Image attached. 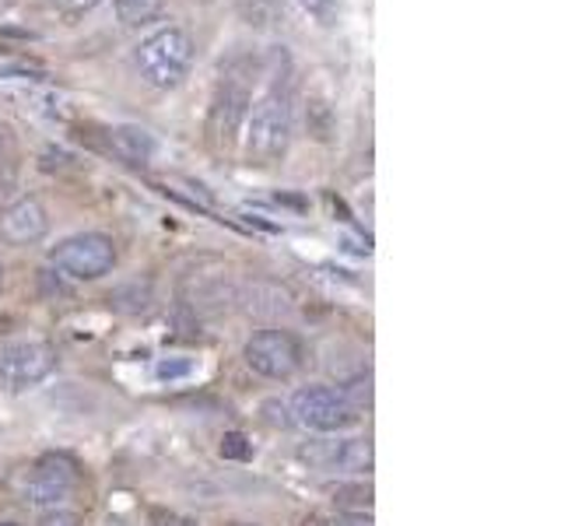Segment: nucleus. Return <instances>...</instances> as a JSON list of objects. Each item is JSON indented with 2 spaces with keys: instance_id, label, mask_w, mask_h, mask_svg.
<instances>
[{
  "instance_id": "11",
  "label": "nucleus",
  "mask_w": 561,
  "mask_h": 526,
  "mask_svg": "<svg viewBox=\"0 0 561 526\" xmlns=\"http://www.w3.org/2000/svg\"><path fill=\"white\" fill-rule=\"evenodd\" d=\"M49 218H46V207L35 201V197H22L14 201L4 215H0V236L14 245H32L46 236Z\"/></svg>"
},
{
  "instance_id": "26",
  "label": "nucleus",
  "mask_w": 561,
  "mask_h": 526,
  "mask_svg": "<svg viewBox=\"0 0 561 526\" xmlns=\"http://www.w3.org/2000/svg\"><path fill=\"white\" fill-rule=\"evenodd\" d=\"M0 281H4V271H0Z\"/></svg>"
},
{
  "instance_id": "7",
  "label": "nucleus",
  "mask_w": 561,
  "mask_h": 526,
  "mask_svg": "<svg viewBox=\"0 0 561 526\" xmlns=\"http://www.w3.org/2000/svg\"><path fill=\"white\" fill-rule=\"evenodd\" d=\"M81 484V470L78 464L64 453H46L39 464L32 467V473L25 478V502L32 505H53L57 508L64 499H70Z\"/></svg>"
},
{
  "instance_id": "16",
  "label": "nucleus",
  "mask_w": 561,
  "mask_h": 526,
  "mask_svg": "<svg viewBox=\"0 0 561 526\" xmlns=\"http://www.w3.org/2000/svg\"><path fill=\"white\" fill-rule=\"evenodd\" d=\"M197 376V362L186 358V355H165L154 362V379L158 382H183V379H193Z\"/></svg>"
},
{
  "instance_id": "3",
  "label": "nucleus",
  "mask_w": 561,
  "mask_h": 526,
  "mask_svg": "<svg viewBox=\"0 0 561 526\" xmlns=\"http://www.w3.org/2000/svg\"><path fill=\"white\" fill-rule=\"evenodd\" d=\"M288 414L295 425H302L309 432H344L358 421V408L351 403L344 390H333V386H302L291 403Z\"/></svg>"
},
{
  "instance_id": "6",
  "label": "nucleus",
  "mask_w": 561,
  "mask_h": 526,
  "mask_svg": "<svg viewBox=\"0 0 561 526\" xmlns=\"http://www.w3.org/2000/svg\"><path fill=\"white\" fill-rule=\"evenodd\" d=\"M245 365L253 368L256 376L267 379H291L298 368H302L306 351L298 344L295 333L288 330H260L245 341Z\"/></svg>"
},
{
  "instance_id": "1",
  "label": "nucleus",
  "mask_w": 561,
  "mask_h": 526,
  "mask_svg": "<svg viewBox=\"0 0 561 526\" xmlns=\"http://www.w3.org/2000/svg\"><path fill=\"white\" fill-rule=\"evenodd\" d=\"M291 140V95L288 88L274 81L271 92H263L260 102L245 113V155L256 165H271L288 151Z\"/></svg>"
},
{
  "instance_id": "2",
  "label": "nucleus",
  "mask_w": 561,
  "mask_h": 526,
  "mask_svg": "<svg viewBox=\"0 0 561 526\" xmlns=\"http://www.w3.org/2000/svg\"><path fill=\"white\" fill-rule=\"evenodd\" d=\"M137 75L145 78V84L169 92V88L183 84V78L193 67V39L183 28H158L148 35L145 43L134 53Z\"/></svg>"
},
{
  "instance_id": "24",
  "label": "nucleus",
  "mask_w": 561,
  "mask_h": 526,
  "mask_svg": "<svg viewBox=\"0 0 561 526\" xmlns=\"http://www.w3.org/2000/svg\"><path fill=\"white\" fill-rule=\"evenodd\" d=\"M105 526H123V523H105Z\"/></svg>"
},
{
  "instance_id": "12",
  "label": "nucleus",
  "mask_w": 561,
  "mask_h": 526,
  "mask_svg": "<svg viewBox=\"0 0 561 526\" xmlns=\"http://www.w3.org/2000/svg\"><path fill=\"white\" fill-rule=\"evenodd\" d=\"M110 148H113V155L119 158V162L140 169V165H148L151 158L158 155V140L145 127H134V123H119V127L110 130Z\"/></svg>"
},
{
  "instance_id": "22",
  "label": "nucleus",
  "mask_w": 561,
  "mask_h": 526,
  "mask_svg": "<svg viewBox=\"0 0 561 526\" xmlns=\"http://www.w3.org/2000/svg\"><path fill=\"white\" fill-rule=\"evenodd\" d=\"M49 4L64 14H84V11H92L99 0H49Z\"/></svg>"
},
{
  "instance_id": "17",
  "label": "nucleus",
  "mask_w": 561,
  "mask_h": 526,
  "mask_svg": "<svg viewBox=\"0 0 561 526\" xmlns=\"http://www.w3.org/2000/svg\"><path fill=\"white\" fill-rule=\"evenodd\" d=\"M221 456H225V460H250V456H253L250 438H245L242 432H228L221 438Z\"/></svg>"
},
{
  "instance_id": "18",
  "label": "nucleus",
  "mask_w": 561,
  "mask_h": 526,
  "mask_svg": "<svg viewBox=\"0 0 561 526\" xmlns=\"http://www.w3.org/2000/svg\"><path fill=\"white\" fill-rule=\"evenodd\" d=\"M316 22L320 25H333V18H337V0H298Z\"/></svg>"
},
{
  "instance_id": "20",
  "label": "nucleus",
  "mask_w": 561,
  "mask_h": 526,
  "mask_svg": "<svg viewBox=\"0 0 561 526\" xmlns=\"http://www.w3.org/2000/svg\"><path fill=\"white\" fill-rule=\"evenodd\" d=\"M39 526H81V519L70 508H49V513H43Z\"/></svg>"
},
{
  "instance_id": "19",
  "label": "nucleus",
  "mask_w": 561,
  "mask_h": 526,
  "mask_svg": "<svg viewBox=\"0 0 561 526\" xmlns=\"http://www.w3.org/2000/svg\"><path fill=\"white\" fill-rule=\"evenodd\" d=\"M312 526H373V516L368 513H341L333 519H312Z\"/></svg>"
},
{
  "instance_id": "8",
  "label": "nucleus",
  "mask_w": 561,
  "mask_h": 526,
  "mask_svg": "<svg viewBox=\"0 0 561 526\" xmlns=\"http://www.w3.org/2000/svg\"><path fill=\"white\" fill-rule=\"evenodd\" d=\"M298 460L320 470L368 473L373 470V443L368 438H316L298 449Z\"/></svg>"
},
{
  "instance_id": "13",
  "label": "nucleus",
  "mask_w": 561,
  "mask_h": 526,
  "mask_svg": "<svg viewBox=\"0 0 561 526\" xmlns=\"http://www.w3.org/2000/svg\"><path fill=\"white\" fill-rule=\"evenodd\" d=\"M239 14L256 28H274L285 18V0H239Z\"/></svg>"
},
{
  "instance_id": "14",
  "label": "nucleus",
  "mask_w": 561,
  "mask_h": 526,
  "mask_svg": "<svg viewBox=\"0 0 561 526\" xmlns=\"http://www.w3.org/2000/svg\"><path fill=\"white\" fill-rule=\"evenodd\" d=\"M165 0H113V8H116V18L127 28H140V25H148L151 18L162 11Z\"/></svg>"
},
{
  "instance_id": "21",
  "label": "nucleus",
  "mask_w": 561,
  "mask_h": 526,
  "mask_svg": "<svg viewBox=\"0 0 561 526\" xmlns=\"http://www.w3.org/2000/svg\"><path fill=\"white\" fill-rule=\"evenodd\" d=\"M148 526H197L190 516H180V513H165V508H158V513H151Z\"/></svg>"
},
{
  "instance_id": "25",
  "label": "nucleus",
  "mask_w": 561,
  "mask_h": 526,
  "mask_svg": "<svg viewBox=\"0 0 561 526\" xmlns=\"http://www.w3.org/2000/svg\"><path fill=\"white\" fill-rule=\"evenodd\" d=\"M232 526H245V523H232Z\"/></svg>"
},
{
  "instance_id": "23",
  "label": "nucleus",
  "mask_w": 561,
  "mask_h": 526,
  "mask_svg": "<svg viewBox=\"0 0 561 526\" xmlns=\"http://www.w3.org/2000/svg\"><path fill=\"white\" fill-rule=\"evenodd\" d=\"M0 526H18V523H0Z\"/></svg>"
},
{
  "instance_id": "9",
  "label": "nucleus",
  "mask_w": 561,
  "mask_h": 526,
  "mask_svg": "<svg viewBox=\"0 0 561 526\" xmlns=\"http://www.w3.org/2000/svg\"><path fill=\"white\" fill-rule=\"evenodd\" d=\"M245 113H250V88H245L236 75H228L218 84L215 105H210V140H215L218 148H232Z\"/></svg>"
},
{
  "instance_id": "4",
  "label": "nucleus",
  "mask_w": 561,
  "mask_h": 526,
  "mask_svg": "<svg viewBox=\"0 0 561 526\" xmlns=\"http://www.w3.org/2000/svg\"><path fill=\"white\" fill-rule=\"evenodd\" d=\"M49 263L64 277L99 281L105 274H113V267H116V245H113L110 236H102V232H81V236L64 239L57 250L49 253Z\"/></svg>"
},
{
  "instance_id": "10",
  "label": "nucleus",
  "mask_w": 561,
  "mask_h": 526,
  "mask_svg": "<svg viewBox=\"0 0 561 526\" xmlns=\"http://www.w3.org/2000/svg\"><path fill=\"white\" fill-rule=\"evenodd\" d=\"M0 92L14 99L22 110L28 113H43V116H64L67 113V99L49 88L43 78H28V75H0Z\"/></svg>"
},
{
  "instance_id": "15",
  "label": "nucleus",
  "mask_w": 561,
  "mask_h": 526,
  "mask_svg": "<svg viewBox=\"0 0 561 526\" xmlns=\"http://www.w3.org/2000/svg\"><path fill=\"white\" fill-rule=\"evenodd\" d=\"M327 491L344 513H368L373 508V488L368 484H330Z\"/></svg>"
},
{
  "instance_id": "5",
  "label": "nucleus",
  "mask_w": 561,
  "mask_h": 526,
  "mask_svg": "<svg viewBox=\"0 0 561 526\" xmlns=\"http://www.w3.org/2000/svg\"><path fill=\"white\" fill-rule=\"evenodd\" d=\"M57 368V351L46 341H8L0 344V386L22 393L28 386L43 382Z\"/></svg>"
}]
</instances>
